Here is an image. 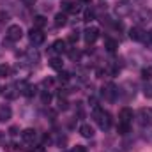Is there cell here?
I'll return each instance as SVG.
<instances>
[{
  "label": "cell",
  "instance_id": "cell-28",
  "mask_svg": "<svg viewBox=\"0 0 152 152\" xmlns=\"http://www.w3.org/2000/svg\"><path fill=\"white\" fill-rule=\"evenodd\" d=\"M145 42H147V46L152 50V30L147 34V36H145Z\"/></svg>",
  "mask_w": 152,
  "mask_h": 152
},
{
  "label": "cell",
  "instance_id": "cell-23",
  "mask_svg": "<svg viewBox=\"0 0 152 152\" xmlns=\"http://www.w3.org/2000/svg\"><path fill=\"white\" fill-rule=\"evenodd\" d=\"M94 16H96V14H94V11H92V9H87L83 18H85V21H92V20H94Z\"/></svg>",
  "mask_w": 152,
  "mask_h": 152
},
{
  "label": "cell",
  "instance_id": "cell-31",
  "mask_svg": "<svg viewBox=\"0 0 152 152\" xmlns=\"http://www.w3.org/2000/svg\"><path fill=\"white\" fill-rule=\"evenodd\" d=\"M73 152H87V149H85V147H81V145H76L75 149H73Z\"/></svg>",
  "mask_w": 152,
  "mask_h": 152
},
{
  "label": "cell",
  "instance_id": "cell-24",
  "mask_svg": "<svg viewBox=\"0 0 152 152\" xmlns=\"http://www.w3.org/2000/svg\"><path fill=\"white\" fill-rule=\"evenodd\" d=\"M41 97H42V103H44V104H50V101H51V94H50L48 90H44Z\"/></svg>",
  "mask_w": 152,
  "mask_h": 152
},
{
  "label": "cell",
  "instance_id": "cell-33",
  "mask_svg": "<svg viewBox=\"0 0 152 152\" xmlns=\"http://www.w3.org/2000/svg\"><path fill=\"white\" fill-rule=\"evenodd\" d=\"M5 75H7V67L0 66V76H5Z\"/></svg>",
  "mask_w": 152,
  "mask_h": 152
},
{
  "label": "cell",
  "instance_id": "cell-14",
  "mask_svg": "<svg viewBox=\"0 0 152 152\" xmlns=\"http://www.w3.org/2000/svg\"><path fill=\"white\" fill-rule=\"evenodd\" d=\"M11 115H12V110H11V106H9V104H2V106H0V122L9 120V118H11Z\"/></svg>",
  "mask_w": 152,
  "mask_h": 152
},
{
  "label": "cell",
  "instance_id": "cell-9",
  "mask_svg": "<svg viewBox=\"0 0 152 152\" xmlns=\"http://www.w3.org/2000/svg\"><path fill=\"white\" fill-rule=\"evenodd\" d=\"M20 94H21V92H20V87H18V85H7V87L4 88L5 99H16Z\"/></svg>",
  "mask_w": 152,
  "mask_h": 152
},
{
  "label": "cell",
  "instance_id": "cell-18",
  "mask_svg": "<svg viewBox=\"0 0 152 152\" xmlns=\"http://www.w3.org/2000/svg\"><path fill=\"white\" fill-rule=\"evenodd\" d=\"M50 67H51V69H57V71H62V60L57 58V57H53V58L50 60Z\"/></svg>",
  "mask_w": 152,
  "mask_h": 152
},
{
  "label": "cell",
  "instance_id": "cell-15",
  "mask_svg": "<svg viewBox=\"0 0 152 152\" xmlns=\"http://www.w3.org/2000/svg\"><path fill=\"white\" fill-rule=\"evenodd\" d=\"M18 87H20V85H18ZM20 92H21L23 96H27V97H32V96L36 94V87H34V85L25 83V85H21V87H20Z\"/></svg>",
  "mask_w": 152,
  "mask_h": 152
},
{
  "label": "cell",
  "instance_id": "cell-13",
  "mask_svg": "<svg viewBox=\"0 0 152 152\" xmlns=\"http://www.w3.org/2000/svg\"><path fill=\"white\" fill-rule=\"evenodd\" d=\"M80 134H81L83 138H92V136H94V127H92L90 124H81V126H80Z\"/></svg>",
  "mask_w": 152,
  "mask_h": 152
},
{
  "label": "cell",
  "instance_id": "cell-20",
  "mask_svg": "<svg viewBox=\"0 0 152 152\" xmlns=\"http://www.w3.org/2000/svg\"><path fill=\"white\" fill-rule=\"evenodd\" d=\"M104 44H106V50H108V51H115V50H117V42H115L113 39H106Z\"/></svg>",
  "mask_w": 152,
  "mask_h": 152
},
{
  "label": "cell",
  "instance_id": "cell-36",
  "mask_svg": "<svg viewBox=\"0 0 152 152\" xmlns=\"http://www.w3.org/2000/svg\"><path fill=\"white\" fill-rule=\"evenodd\" d=\"M80 2H83V4H88V5H90V2H92V0H80Z\"/></svg>",
  "mask_w": 152,
  "mask_h": 152
},
{
  "label": "cell",
  "instance_id": "cell-19",
  "mask_svg": "<svg viewBox=\"0 0 152 152\" xmlns=\"http://www.w3.org/2000/svg\"><path fill=\"white\" fill-rule=\"evenodd\" d=\"M46 25V18L44 16H36L34 18V28H42Z\"/></svg>",
  "mask_w": 152,
  "mask_h": 152
},
{
  "label": "cell",
  "instance_id": "cell-30",
  "mask_svg": "<svg viewBox=\"0 0 152 152\" xmlns=\"http://www.w3.org/2000/svg\"><path fill=\"white\" fill-rule=\"evenodd\" d=\"M69 57H71L73 60H78V58H80V53H78V51H75V50H73V51H69Z\"/></svg>",
  "mask_w": 152,
  "mask_h": 152
},
{
  "label": "cell",
  "instance_id": "cell-17",
  "mask_svg": "<svg viewBox=\"0 0 152 152\" xmlns=\"http://www.w3.org/2000/svg\"><path fill=\"white\" fill-rule=\"evenodd\" d=\"M129 127H131V124H124V122H118V126H117V131H118V134L126 136V134L129 133Z\"/></svg>",
  "mask_w": 152,
  "mask_h": 152
},
{
  "label": "cell",
  "instance_id": "cell-11",
  "mask_svg": "<svg viewBox=\"0 0 152 152\" xmlns=\"http://www.w3.org/2000/svg\"><path fill=\"white\" fill-rule=\"evenodd\" d=\"M66 50H67L66 48V41H62V39H58V41H55L51 44V53H55V55H62Z\"/></svg>",
  "mask_w": 152,
  "mask_h": 152
},
{
  "label": "cell",
  "instance_id": "cell-4",
  "mask_svg": "<svg viewBox=\"0 0 152 152\" xmlns=\"http://www.w3.org/2000/svg\"><path fill=\"white\" fill-rule=\"evenodd\" d=\"M28 39H30V42H32L34 46H39V44L44 42L46 36H44V32H42L41 28H32V30L28 32Z\"/></svg>",
  "mask_w": 152,
  "mask_h": 152
},
{
  "label": "cell",
  "instance_id": "cell-34",
  "mask_svg": "<svg viewBox=\"0 0 152 152\" xmlns=\"http://www.w3.org/2000/svg\"><path fill=\"white\" fill-rule=\"evenodd\" d=\"M21 2H23L25 5H34V4H36V0H21Z\"/></svg>",
  "mask_w": 152,
  "mask_h": 152
},
{
  "label": "cell",
  "instance_id": "cell-6",
  "mask_svg": "<svg viewBox=\"0 0 152 152\" xmlns=\"http://www.w3.org/2000/svg\"><path fill=\"white\" fill-rule=\"evenodd\" d=\"M103 96H104L108 101H115V99H117V96H118V88L115 87L113 83H108V85L103 88Z\"/></svg>",
  "mask_w": 152,
  "mask_h": 152
},
{
  "label": "cell",
  "instance_id": "cell-26",
  "mask_svg": "<svg viewBox=\"0 0 152 152\" xmlns=\"http://www.w3.org/2000/svg\"><path fill=\"white\" fill-rule=\"evenodd\" d=\"M69 42H76V41H78V39H80V34H78V30H73V32H71V34H69Z\"/></svg>",
  "mask_w": 152,
  "mask_h": 152
},
{
  "label": "cell",
  "instance_id": "cell-7",
  "mask_svg": "<svg viewBox=\"0 0 152 152\" xmlns=\"http://www.w3.org/2000/svg\"><path fill=\"white\" fill-rule=\"evenodd\" d=\"M36 138H37V131H36V129H25V131L21 133V140H23V143H27V145H34Z\"/></svg>",
  "mask_w": 152,
  "mask_h": 152
},
{
  "label": "cell",
  "instance_id": "cell-37",
  "mask_svg": "<svg viewBox=\"0 0 152 152\" xmlns=\"http://www.w3.org/2000/svg\"><path fill=\"white\" fill-rule=\"evenodd\" d=\"M0 92H2V88H0Z\"/></svg>",
  "mask_w": 152,
  "mask_h": 152
},
{
  "label": "cell",
  "instance_id": "cell-29",
  "mask_svg": "<svg viewBox=\"0 0 152 152\" xmlns=\"http://www.w3.org/2000/svg\"><path fill=\"white\" fill-rule=\"evenodd\" d=\"M28 152H46V151H44V147H41V145H34Z\"/></svg>",
  "mask_w": 152,
  "mask_h": 152
},
{
  "label": "cell",
  "instance_id": "cell-35",
  "mask_svg": "<svg viewBox=\"0 0 152 152\" xmlns=\"http://www.w3.org/2000/svg\"><path fill=\"white\" fill-rule=\"evenodd\" d=\"M16 131H18V127H11L9 129V134H16Z\"/></svg>",
  "mask_w": 152,
  "mask_h": 152
},
{
  "label": "cell",
  "instance_id": "cell-22",
  "mask_svg": "<svg viewBox=\"0 0 152 152\" xmlns=\"http://www.w3.org/2000/svg\"><path fill=\"white\" fill-rule=\"evenodd\" d=\"M127 12H129L127 4H120V5L117 7V14H127Z\"/></svg>",
  "mask_w": 152,
  "mask_h": 152
},
{
  "label": "cell",
  "instance_id": "cell-3",
  "mask_svg": "<svg viewBox=\"0 0 152 152\" xmlns=\"http://www.w3.org/2000/svg\"><path fill=\"white\" fill-rule=\"evenodd\" d=\"M5 37L9 39L11 42H16V41H20L23 37V28L20 25H9V28L5 32Z\"/></svg>",
  "mask_w": 152,
  "mask_h": 152
},
{
  "label": "cell",
  "instance_id": "cell-2",
  "mask_svg": "<svg viewBox=\"0 0 152 152\" xmlns=\"http://www.w3.org/2000/svg\"><path fill=\"white\" fill-rule=\"evenodd\" d=\"M136 118H138V124L143 127L152 126V110L151 108H140L136 113Z\"/></svg>",
  "mask_w": 152,
  "mask_h": 152
},
{
  "label": "cell",
  "instance_id": "cell-1",
  "mask_svg": "<svg viewBox=\"0 0 152 152\" xmlns=\"http://www.w3.org/2000/svg\"><path fill=\"white\" fill-rule=\"evenodd\" d=\"M94 120L99 126V129H103V131H108L110 126H112V117H110V113L104 112V110H101L99 106L94 108Z\"/></svg>",
  "mask_w": 152,
  "mask_h": 152
},
{
  "label": "cell",
  "instance_id": "cell-10",
  "mask_svg": "<svg viewBox=\"0 0 152 152\" xmlns=\"http://www.w3.org/2000/svg\"><path fill=\"white\" fill-rule=\"evenodd\" d=\"M118 122L131 124V122H133V110H131V108H122L120 113H118Z\"/></svg>",
  "mask_w": 152,
  "mask_h": 152
},
{
  "label": "cell",
  "instance_id": "cell-16",
  "mask_svg": "<svg viewBox=\"0 0 152 152\" xmlns=\"http://www.w3.org/2000/svg\"><path fill=\"white\" fill-rule=\"evenodd\" d=\"M66 23H67V14H66L64 11H62V12H57V14H55V25H57V27H64Z\"/></svg>",
  "mask_w": 152,
  "mask_h": 152
},
{
  "label": "cell",
  "instance_id": "cell-25",
  "mask_svg": "<svg viewBox=\"0 0 152 152\" xmlns=\"http://www.w3.org/2000/svg\"><path fill=\"white\" fill-rule=\"evenodd\" d=\"M143 96L149 97V99L152 97V85H145V87H143Z\"/></svg>",
  "mask_w": 152,
  "mask_h": 152
},
{
  "label": "cell",
  "instance_id": "cell-12",
  "mask_svg": "<svg viewBox=\"0 0 152 152\" xmlns=\"http://www.w3.org/2000/svg\"><path fill=\"white\" fill-rule=\"evenodd\" d=\"M129 37L133 39V41H145V32L140 27H133L129 30Z\"/></svg>",
  "mask_w": 152,
  "mask_h": 152
},
{
  "label": "cell",
  "instance_id": "cell-32",
  "mask_svg": "<svg viewBox=\"0 0 152 152\" xmlns=\"http://www.w3.org/2000/svg\"><path fill=\"white\" fill-rule=\"evenodd\" d=\"M58 78H60V80H64V81H67V80H69V73H60Z\"/></svg>",
  "mask_w": 152,
  "mask_h": 152
},
{
  "label": "cell",
  "instance_id": "cell-5",
  "mask_svg": "<svg viewBox=\"0 0 152 152\" xmlns=\"http://www.w3.org/2000/svg\"><path fill=\"white\" fill-rule=\"evenodd\" d=\"M97 37H99V28H97V27H87V28L83 30V39L87 41V44L96 42Z\"/></svg>",
  "mask_w": 152,
  "mask_h": 152
},
{
  "label": "cell",
  "instance_id": "cell-27",
  "mask_svg": "<svg viewBox=\"0 0 152 152\" xmlns=\"http://www.w3.org/2000/svg\"><path fill=\"white\" fill-rule=\"evenodd\" d=\"M58 110H67V101L62 99V97H60V101H58Z\"/></svg>",
  "mask_w": 152,
  "mask_h": 152
},
{
  "label": "cell",
  "instance_id": "cell-21",
  "mask_svg": "<svg viewBox=\"0 0 152 152\" xmlns=\"http://www.w3.org/2000/svg\"><path fill=\"white\" fill-rule=\"evenodd\" d=\"M142 78L143 80H152V67H143L142 69Z\"/></svg>",
  "mask_w": 152,
  "mask_h": 152
},
{
  "label": "cell",
  "instance_id": "cell-8",
  "mask_svg": "<svg viewBox=\"0 0 152 152\" xmlns=\"http://www.w3.org/2000/svg\"><path fill=\"white\" fill-rule=\"evenodd\" d=\"M62 11L67 14V12H78L80 11V5H78V2L76 0H62Z\"/></svg>",
  "mask_w": 152,
  "mask_h": 152
}]
</instances>
